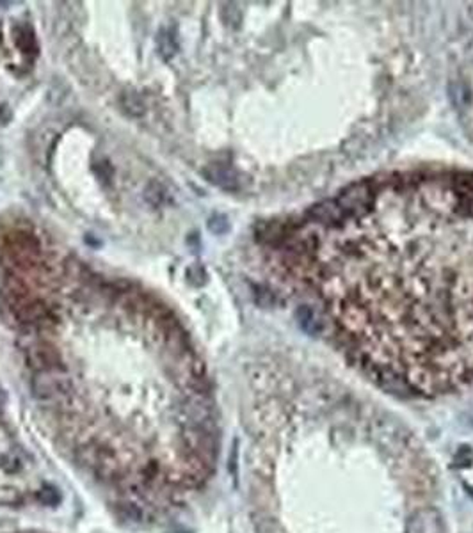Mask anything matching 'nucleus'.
Instances as JSON below:
<instances>
[{"instance_id":"obj_1","label":"nucleus","mask_w":473,"mask_h":533,"mask_svg":"<svg viewBox=\"0 0 473 533\" xmlns=\"http://www.w3.org/2000/svg\"><path fill=\"white\" fill-rule=\"evenodd\" d=\"M280 251L361 372L422 397L473 386V172L361 183L302 215Z\"/></svg>"},{"instance_id":"obj_2","label":"nucleus","mask_w":473,"mask_h":533,"mask_svg":"<svg viewBox=\"0 0 473 533\" xmlns=\"http://www.w3.org/2000/svg\"><path fill=\"white\" fill-rule=\"evenodd\" d=\"M71 383L63 372L52 368L39 372L32 381V393L39 402L61 403L70 397Z\"/></svg>"},{"instance_id":"obj_3","label":"nucleus","mask_w":473,"mask_h":533,"mask_svg":"<svg viewBox=\"0 0 473 533\" xmlns=\"http://www.w3.org/2000/svg\"><path fill=\"white\" fill-rule=\"evenodd\" d=\"M11 311L14 313V316L18 319V322L21 324H34L39 320L45 319L49 315L45 306L38 301H32V299L21 297L16 299L14 302H11Z\"/></svg>"},{"instance_id":"obj_4","label":"nucleus","mask_w":473,"mask_h":533,"mask_svg":"<svg viewBox=\"0 0 473 533\" xmlns=\"http://www.w3.org/2000/svg\"><path fill=\"white\" fill-rule=\"evenodd\" d=\"M7 253H9L14 265L18 266H31L38 260V246H36V242L29 244L27 240H16V242H13L9 246V249H7Z\"/></svg>"},{"instance_id":"obj_5","label":"nucleus","mask_w":473,"mask_h":533,"mask_svg":"<svg viewBox=\"0 0 473 533\" xmlns=\"http://www.w3.org/2000/svg\"><path fill=\"white\" fill-rule=\"evenodd\" d=\"M29 359H31V365L36 366L39 372H45V370L56 368L57 354L50 345L39 343L29 348Z\"/></svg>"},{"instance_id":"obj_6","label":"nucleus","mask_w":473,"mask_h":533,"mask_svg":"<svg viewBox=\"0 0 473 533\" xmlns=\"http://www.w3.org/2000/svg\"><path fill=\"white\" fill-rule=\"evenodd\" d=\"M205 176L208 182L215 183V185L223 187V189H237L238 187V176L235 171L225 165H208L205 169Z\"/></svg>"},{"instance_id":"obj_7","label":"nucleus","mask_w":473,"mask_h":533,"mask_svg":"<svg viewBox=\"0 0 473 533\" xmlns=\"http://www.w3.org/2000/svg\"><path fill=\"white\" fill-rule=\"evenodd\" d=\"M157 46H158V53H161L166 61H169L176 52H178V41H176V36L173 34L169 29H162V31L158 32Z\"/></svg>"},{"instance_id":"obj_8","label":"nucleus","mask_w":473,"mask_h":533,"mask_svg":"<svg viewBox=\"0 0 473 533\" xmlns=\"http://www.w3.org/2000/svg\"><path fill=\"white\" fill-rule=\"evenodd\" d=\"M121 105L125 107L126 113L133 118H141L146 113V107H144L143 98H141L137 93L133 91H125L121 95Z\"/></svg>"},{"instance_id":"obj_9","label":"nucleus","mask_w":473,"mask_h":533,"mask_svg":"<svg viewBox=\"0 0 473 533\" xmlns=\"http://www.w3.org/2000/svg\"><path fill=\"white\" fill-rule=\"evenodd\" d=\"M144 197H146V201L150 205L158 207L166 200V189L162 185H158V183H150L146 187V190H144Z\"/></svg>"},{"instance_id":"obj_10","label":"nucleus","mask_w":473,"mask_h":533,"mask_svg":"<svg viewBox=\"0 0 473 533\" xmlns=\"http://www.w3.org/2000/svg\"><path fill=\"white\" fill-rule=\"evenodd\" d=\"M39 500H41L45 505L56 507L57 503L61 502V496L56 487H52V485H45V487L41 489V492H39Z\"/></svg>"},{"instance_id":"obj_11","label":"nucleus","mask_w":473,"mask_h":533,"mask_svg":"<svg viewBox=\"0 0 473 533\" xmlns=\"http://www.w3.org/2000/svg\"><path fill=\"white\" fill-rule=\"evenodd\" d=\"M226 219L221 217V215H218V217L210 219V222H208V228L212 229L214 233H223L226 229Z\"/></svg>"},{"instance_id":"obj_12","label":"nucleus","mask_w":473,"mask_h":533,"mask_svg":"<svg viewBox=\"0 0 473 533\" xmlns=\"http://www.w3.org/2000/svg\"><path fill=\"white\" fill-rule=\"evenodd\" d=\"M4 403H6V395H4L2 388H0V409H2V407H4Z\"/></svg>"}]
</instances>
